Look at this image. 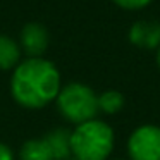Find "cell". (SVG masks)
I'll list each match as a JSON object with an SVG mask.
<instances>
[{
  "label": "cell",
  "instance_id": "1",
  "mask_svg": "<svg viewBox=\"0 0 160 160\" xmlns=\"http://www.w3.org/2000/svg\"><path fill=\"white\" fill-rule=\"evenodd\" d=\"M60 74L55 64L47 59H26L14 67L11 78V95L24 108H42L57 100L60 91Z\"/></svg>",
  "mask_w": 160,
  "mask_h": 160
},
{
  "label": "cell",
  "instance_id": "2",
  "mask_svg": "<svg viewBox=\"0 0 160 160\" xmlns=\"http://www.w3.org/2000/svg\"><path fill=\"white\" fill-rule=\"evenodd\" d=\"M114 148V131L103 121L78 124L71 132V153L78 160H105Z\"/></svg>",
  "mask_w": 160,
  "mask_h": 160
},
{
  "label": "cell",
  "instance_id": "3",
  "mask_svg": "<svg viewBox=\"0 0 160 160\" xmlns=\"http://www.w3.org/2000/svg\"><path fill=\"white\" fill-rule=\"evenodd\" d=\"M57 107L67 121L74 124H83L97 117L98 97L86 84L69 83L60 88L57 95Z\"/></svg>",
  "mask_w": 160,
  "mask_h": 160
},
{
  "label": "cell",
  "instance_id": "4",
  "mask_svg": "<svg viewBox=\"0 0 160 160\" xmlns=\"http://www.w3.org/2000/svg\"><path fill=\"white\" fill-rule=\"evenodd\" d=\"M128 152L132 160H160V128L139 126L129 136Z\"/></svg>",
  "mask_w": 160,
  "mask_h": 160
},
{
  "label": "cell",
  "instance_id": "5",
  "mask_svg": "<svg viewBox=\"0 0 160 160\" xmlns=\"http://www.w3.org/2000/svg\"><path fill=\"white\" fill-rule=\"evenodd\" d=\"M48 47V31L40 22H28L21 31V48L28 59H38Z\"/></svg>",
  "mask_w": 160,
  "mask_h": 160
},
{
  "label": "cell",
  "instance_id": "6",
  "mask_svg": "<svg viewBox=\"0 0 160 160\" xmlns=\"http://www.w3.org/2000/svg\"><path fill=\"white\" fill-rule=\"evenodd\" d=\"M129 42L139 48H157L160 47V22L138 21L129 29Z\"/></svg>",
  "mask_w": 160,
  "mask_h": 160
},
{
  "label": "cell",
  "instance_id": "7",
  "mask_svg": "<svg viewBox=\"0 0 160 160\" xmlns=\"http://www.w3.org/2000/svg\"><path fill=\"white\" fill-rule=\"evenodd\" d=\"M19 160H55L53 153L47 143L45 136L43 138H33L22 143L19 150Z\"/></svg>",
  "mask_w": 160,
  "mask_h": 160
},
{
  "label": "cell",
  "instance_id": "8",
  "mask_svg": "<svg viewBox=\"0 0 160 160\" xmlns=\"http://www.w3.org/2000/svg\"><path fill=\"white\" fill-rule=\"evenodd\" d=\"M50 150L55 160H67L71 153V132L67 129H53L48 134H45Z\"/></svg>",
  "mask_w": 160,
  "mask_h": 160
},
{
  "label": "cell",
  "instance_id": "9",
  "mask_svg": "<svg viewBox=\"0 0 160 160\" xmlns=\"http://www.w3.org/2000/svg\"><path fill=\"white\" fill-rule=\"evenodd\" d=\"M21 47L7 35H0V69L9 71L19 64Z\"/></svg>",
  "mask_w": 160,
  "mask_h": 160
},
{
  "label": "cell",
  "instance_id": "10",
  "mask_svg": "<svg viewBox=\"0 0 160 160\" xmlns=\"http://www.w3.org/2000/svg\"><path fill=\"white\" fill-rule=\"evenodd\" d=\"M122 107H124V97L119 91L110 90L98 97V110L105 112L108 115L117 114L119 110H122Z\"/></svg>",
  "mask_w": 160,
  "mask_h": 160
},
{
  "label": "cell",
  "instance_id": "11",
  "mask_svg": "<svg viewBox=\"0 0 160 160\" xmlns=\"http://www.w3.org/2000/svg\"><path fill=\"white\" fill-rule=\"evenodd\" d=\"M114 2L122 9H141L148 5L152 0H114Z\"/></svg>",
  "mask_w": 160,
  "mask_h": 160
},
{
  "label": "cell",
  "instance_id": "12",
  "mask_svg": "<svg viewBox=\"0 0 160 160\" xmlns=\"http://www.w3.org/2000/svg\"><path fill=\"white\" fill-rule=\"evenodd\" d=\"M0 160H14V153L5 143H0Z\"/></svg>",
  "mask_w": 160,
  "mask_h": 160
},
{
  "label": "cell",
  "instance_id": "13",
  "mask_svg": "<svg viewBox=\"0 0 160 160\" xmlns=\"http://www.w3.org/2000/svg\"><path fill=\"white\" fill-rule=\"evenodd\" d=\"M157 62H158V67H160V48H158V55H157Z\"/></svg>",
  "mask_w": 160,
  "mask_h": 160
},
{
  "label": "cell",
  "instance_id": "14",
  "mask_svg": "<svg viewBox=\"0 0 160 160\" xmlns=\"http://www.w3.org/2000/svg\"><path fill=\"white\" fill-rule=\"evenodd\" d=\"M72 160H78V158H72Z\"/></svg>",
  "mask_w": 160,
  "mask_h": 160
}]
</instances>
